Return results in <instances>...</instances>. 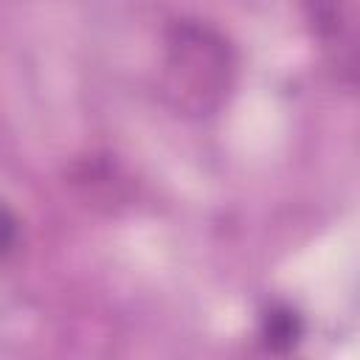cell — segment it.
Listing matches in <instances>:
<instances>
[{
  "label": "cell",
  "instance_id": "cell-2",
  "mask_svg": "<svg viewBox=\"0 0 360 360\" xmlns=\"http://www.w3.org/2000/svg\"><path fill=\"white\" fill-rule=\"evenodd\" d=\"M298 332H301L298 318H295L292 312H287V309L273 312V315L267 318V326H264L267 343H270L273 349H290V346L298 340Z\"/></svg>",
  "mask_w": 360,
  "mask_h": 360
},
{
  "label": "cell",
  "instance_id": "cell-1",
  "mask_svg": "<svg viewBox=\"0 0 360 360\" xmlns=\"http://www.w3.org/2000/svg\"><path fill=\"white\" fill-rule=\"evenodd\" d=\"M233 82L228 42L200 22H177L166 37L160 87L183 115H211L222 107Z\"/></svg>",
  "mask_w": 360,
  "mask_h": 360
},
{
  "label": "cell",
  "instance_id": "cell-4",
  "mask_svg": "<svg viewBox=\"0 0 360 360\" xmlns=\"http://www.w3.org/2000/svg\"><path fill=\"white\" fill-rule=\"evenodd\" d=\"M11 233H14V225H11L8 214L0 208V248H6L11 242Z\"/></svg>",
  "mask_w": 360,
  "mask_h": 360
},
{
  "label": "cell",
  "instance_id": "cell-3",
  "mask_svg": "<svg viewBox=\"0 0 360 360\" xmlns=\"http://www.w3.org/2000/svg\"><path fill=\"white\" fill-rule=\"evenodd\" d=\"M312 25L321 31V37H329L340 31V0H307Z\"/></svg>",
  "mask_w": 360,
  "mask_h": 360
}]
</instances>
